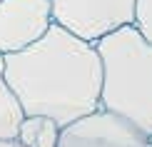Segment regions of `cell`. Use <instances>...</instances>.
<instances>
[{"label":"cell","mask_w":152,"mask_h":147,"mask_svg":"<svg viewBox=\"0 0 152 147\" xmlns=\"http://www.w3.org/2000/svg\"><path fill=\"white\" fill-rule=\"evenodd\" d=\"M0 147H23L18 140H0Z\"/></svg>","instance_id":"cell-9"},{"label":"cell","mask_w":152,"mask_h":147,"mask_svg":"<svg viewBox=\"0 0 152 147\" xmlns=\"http://www.w3.org/2000/svg\"><path fill=\"white\" fill-rule=\"evenodd\" d=\"M48 5L55 25L87 42L135 20V0H48Z\"/></svg>","instance_id":"cell-3"},{"label":"cell","mask_w":152,"mask_h":147,"mask_svg":"<svg viewBox=\"0 0 152 147\" xmlns=\"http://www.w3.org/2000/svg\"><path fill=\"white\" fill-rule=\"evenodd\" d=\"M50 25L48 0H0V55L33 45Z\"/></svg>","instance_id":"cell-5"},{"label":"cell","mask_w":152,"mask_h":147,"mask_svg":"<svg viewBox=\"0 0 152 147\" xmlns=\"http://www.w3.org/2000/svg\"><path fill=\"white\" fill-rule=\"evenodd\" d=\"M23 117L25 112L15 97V92L10 90V85L0 75V140H15Z\"/></svg>","instance_id":"cell-7"},{"label":"cell","mask_w":152,"mask_h":147,"mask_svg":"<svg viewBox=\"0 0 152 147\" xmlns=\"http://www.w3.org/2000/svg\"><path fill=\"white\" fill-rule=\"evenodd\" d=\"M3 60V78L25 115H42L65 127L100 110L102 65L95 42L53 23L33 45Z\"/></svg>","instance_id":"cell-1"},{"label":"cell","mask_w":152,"mask_h":147,"mask_svg":"<svg viewBox=\"0 0 152 147\" xmlns=\"http://www.w3.org/2000/svg\"><path fill=\"white\" fill-rule=\"evenodd\" d=\"M58 137L60 125H55L50 117H42V115H25L15 135L23 147H58Z\"/></svg>","instance_id":"cell-6"},{"label":"cell","mask_w":152,"mask_h":147,"mask_svg":"<svg viewBox=\"0 0 152 147\" xmlns=\"http://www.w3.org/2000/svg\"><path fill=\"white\" fill-rule=\"evenodd\" d=\"M102 65L100 107L152 137V42L135 25L107 33L95 42Z\"/></svg>","instance_id":"cell-2"},{"label":"cell","mask_w":152,"mask_h":147,"mask_svg":"<svg viewBox=\"0 0 152 147\" xmlns=\"http://www.w3.org/2000/svg\"><path fill=\"white\" fill-rule=\"evenodd\" d=\"M132 25L147 42H152V0H135V20H132Z\"/></svg>","instance_id":"cell-8"},{"label":"cell","mask_w":152,"mask_h":147,"mask_svg":"<svg viewBox=\"0 0 152 147\" xmlns=\"http://www.w3.org/2000/svg\"><path fill=\"white\" fill-rule=\"evenodd\" d=\"M58 147H152V137L100 107L87 117L60 127Z\"/></svg>","instance_id":"cell-4"}]
</instances>
